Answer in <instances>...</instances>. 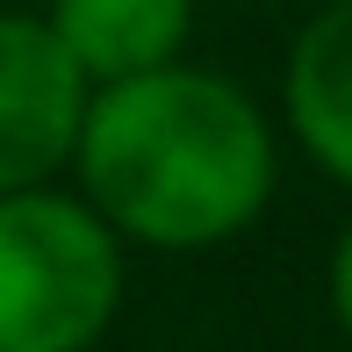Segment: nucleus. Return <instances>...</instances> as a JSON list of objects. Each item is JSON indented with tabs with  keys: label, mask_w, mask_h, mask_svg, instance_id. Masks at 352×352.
Listing matches in <instances>:
<instances>
[{
	"label": "nucleus",
	"mask_w": 352,
	"mask_h": 352,
	"mask_svg": "<svg viewBox=\"0 0 352 352\" xmlns=\"http://www.w3.org/2000/svg\"><path fill=\"white\" fill-rule=\"evenodd\" d=\"M87 72L36 14H0V195L43 187L79 151Z\"/></svg>",
	"instance_id": "7ed1b4c3"
},
{
	"label": "nucleus",
	"mask_w": 352,
	"mask_h": 352,
	"mask_svg": "<svg viewBox=\"0 0 352 352\" xmlns=\"http://www.w3.org/2000/svg\"><path fill=\"white\" fill-rule=\"evenodd\" d=\"M122 302V245L87 201L0 195V352H87Z\"/></svg>",
	"instance_id": "f03ea898"
},
{
	"label": "nucleus",
	"mask_w": 352,
	"mask_h": 352,
	"mask_svg": "<svg viewBox=\"0 0 352 352\" xmlns=\"http://www.w3.org/2000/svg\"><path fill=\"white\" fill-rule=\"evenodd\" d=\"M287 122L302 151L352 187V0H331L287 58Z\"/></svg>",
	"instance_id": "39448f33"
},
{
	"label": "nucleus",
	"mask_w": 352,
	"mask_h": 352,
	"mask_svg": "<svg viewBox=\"0 0 352 352\" xmlns=\"http://www.w3.org/2000/svg\"><path fill=\"white\" fill-rule=\"evenodd\" d=\"M331 309H338V324H345V338H352V223H345L338 252H331Z\"/></svg>",
	"instance_id": "423d86ee"
},
{
	"label": "nucleus",
	"mask_w": 352,
	"mask_h": 352,
	"mask_svg": "<svg viewBox=\"0 0 352 352\" xmlns=\"http://www.w3.org/2000/svg\"><path fill=\"white\" fill-rule=\"evenodd\" d=\"M79 180L116 237L201 252L237 237L274 195V130L216 72L158 65L108 79L79 122Z\"/></svg>",
	"instance_id": "f257e3e1"
},
{
	"label": "nucleus",
	"mask_w": 352,
	"mask_h": 352,
	"mask_svg": "<svg viewBox=\"0 0 352 352\" xmlns=\"http://www.w3.org/2000/svg\"><path fill=\"white\" fill-rule=\"evenodd\" d=\"M187 14L195 0H51L43 22L58 29L72 65L108 87V79L173 65L187 43Z\"/></svg>",
	"instance_id": "20e7f679"
}]
</instances>
